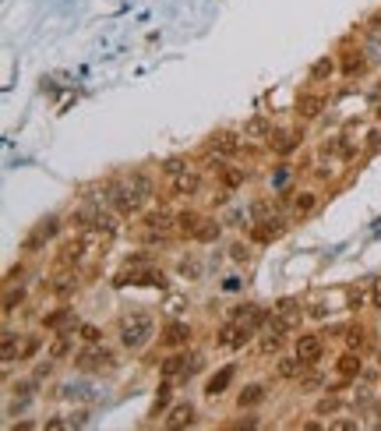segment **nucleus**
Listing matches in <instances>:
<instances>
[{"label":"nucleus","mask_w":381,"mask_h":431,"mask_svg":"<svg viewBox=\"0 0 381 431\" xmlns=\"http://www.w3.org/2000/svg\"><path fill=\"white\" fill-rule=\"evenodd\" d=\"M117 340H120V347L131 350V354L145 350V347L155 340V318H152L148 311H131V315H124L120 326H117Z\"/></svg>","instance_id":"nucleus-1"},{"label":"nucleus","mask_w":381,"mask_h":431,"mask_svg":"<svg viewBox=\"0 0 381 431\" xmlns=\"http://www.w3.org/2000/svg\"><path fill=\"white\" fill-rule=\"evenodd\" d=\"M114 287L124 290V287H152V290H166L170 280L159 265H124L120 273L114 276Z\"/></svg>","instance_id":"nucleus-2"},{"label":"nucleus","mask_w":381,"mask_h":431,"mask_svg":"<svg viewBox=\"0 0 381 431\" xmlns=\"http://www.w3.org/2000/svg\"><path fill=\"white\" fill-rule=\"evenodd\" d=\"M106 202H110L120 216H124V220H131V216H141L145 212V198L127 184V177L124 181H106Z\"/></svg>","instance_id":"nucleus-3"},{"label":"nucleus","mask_w":381,"mask_h":431,"mask_svg":"<svg viewBox=\"0 0 381 431\" xmlns=\"http://www.w3.org/2000/svg\"><path fill=\"white\" fill-rule=\"evenodd\" d=\"M75 368L85 371V375H110V371H117V354L110 347H102V343H88L75 357Z\"/></svg>","instance_id":"nucleus-4"},{"label":"nucleus","mask_w":381,"mask_h":431,"mask_svg":"<svg viewBox=\"0 0 381 431\" xmlns=\"http://www.w3.org/2000/svg\"><path fill=\"white\" fill-rule=\"evenodd\" d=\"M57 234H61V216H46V220H39V223L29 230V237L22 241V248H25L29 255H36V251H42Z\"/></svg>","instance_id":"nucleus-5"},{"label":"nucleus","mask_w":381,"mask_h":431,"mask_svg":"<svg viewBox=\"0 0 381 431\" xmlns=\"http://www.w3.org/2000/svg\"><path fill=\"white\" fill-rule=\"evenodd\" d=\"M81 287V269L78 265H57V273L46 280V290L53 297H71Z\"/></svg>","instance_id":"nucleus-6"},{"label":"nucleus","mask_w":381,"mask_h":431,"mask_svg":"<svg viewBox=\"0 0 381 431\" xmlns=\"http://www.w3.org/2000/svg\"><path fill=\"white\" fill-rule=\"evenodd\" d=\"M325 110H329V96L318 92V89L300 92V96H297V103H293V114H297L304 124H307V121H318Z\"/></svg>","instance_id":"nucleus-7"},{"label":"nucleus","mask_w":381,"mask_h":431,"mask_svg":"<svg viewBox=\"0 0 381 431\" xmlns=\"http://www.w3.org/2000/svg\"><path fill=\"white\" fill-rule=\"evenodd\" d=\"M191 340H194V329H191V322H184V318H170L166 326H162V333H159V347L162 350H180Z\"/></svg>","instance_id":"nucleus-8"},{"label":"nucleus","mask_w":381,"mask_h":431,"mask_svg":"<svg viewBox=\"0 0 381 431\" xmlns=\"http://www.w3.org/2000/svg\"><path fill=\"white\" fill-rule=\"evenodd\" d=\"M268 322H276V326H283V329H297L304 322L300 301L297 297H279L276 304H272V311H268Z\"/></svg>","instance_id":"nucleus-9"},{"label":"nucleus","mask_w":381,"mask_h":431,"mask_svg":"<svg viewBox=\"0 0 381 431\" xmlns=\"http://www.w3.org/2000/svg\"><path fill=\"white\" fill-rule=\"evenodd\" d=\"M286 230H290V220L279 216V212H272V216H265V220H258V227L251 230V241L254 244H272V241H279Z\"/></svg>","instance_id":"nucleus-10"},{"label":"nucleus","mask_w":381,"mask_h":431,"mask_svg":"<svg viewBox=\"0 0 381 431\" xmlns=\"http://www.w3.org/2000/svg\"><path fill=\"white\" fill-rule=\"evenodd\" d=\"M240 138H244V131L237 135V131H212L208 138H205V152H212V156H223V159H230V156H240Z\"/></svg>","instance_id":"nucleus-11"},{"label":"nucleus","mask_w":381,"mask_h":431,"mask_svg":"<svg viewBox=\"0 0 381 431\" xmlns=\"http://www.w3.org/2000/svg\"><path fill=\"white\" fill-rule=\"evenodd\" d=\"M293 354H297L307 368H318V361L325 357V336H321V333H300L297 343H293Z\"/></svg>","instance_id":"nucleus-12"},{"label":"nucleus","mask_w":381,"mask_h":431,"mask_svg":"<svg viewBox=\"0 0 381 431\" xmlns=\"http://www.w3.org/2000/svg\"><path fill=\"white\" fill-rule=\"evenodd\" d=\"M201 188H205V177L194 167L177 174V177H170V195L173 198H194V195H201Z\"/></svg>","instance_id":"nucleus-13"},{"label":"nucleus","mask_w":381,"mask_h":431,"mask_svg":"<svg viewBox=\"0 0 381 431\" xmlns=\"http://www.w3.org/2000/svg\"><path fill=\"white\" fill-rule=\"evenodd\" d=\"M198 424V410H194V403H173L166 414H162V428L166 431H180V428H194Z\"/></svg>","instance_id":"nucleus-14"},{"label":"nucleus","mask_w":381,"mask_h":431,"mask_svg":"<svg viewBox=\"0 0 381 431\" xmlns=\"http://www.w3.org/2000/svg\"><path fill=\"white\" fill-rule=\"evenodd\" d=\"M286 340H290V329H283V326H276V322H268V326L261 329V343H258V350H261V357H272V354H283V347H286Z\"/></svg>","instance_id":"nucleus-15"},{"label":"nucleus","mask_w":381,"mask_h":431,"mask_svg":"<svg viewBox=\"0 0 381 431\" xmlns=\"http://www.w3.org/2000/svg\"><path fill=\"white\" fill-rule=\"evenodd\" d=\"M360 371H364V354L346 347V350L336 357V375H339V379H346V382H357Z\"/></svg>","instance_id":"nucleus-16"},{"label":"nucleus","mask_w":381,"mask_h":431,"mask_svg":"<svg viewBox=\"0 0 381 431\" xmlns=\"http://www.w3.org/2000/svg\"><path fill=\"white\" fill-rule=\"evenodd\" d=\"M304 371H307V364H304L297 354H279V357H276V379H279V382H300Z\"/></svg>","instance_id":"nucleus-17"},{"label":"nucleus","mask_w":381,"mask_h":431,"mask_svg":"<svg viewBox=\"0 0 381 431\" xmlns=\"http://www.w3.org/2000/svg\"><path fill=\"white\" fill-rule=\"evenodd\" d=\"M233 379H237V368H233V364L219 368V371H215L212 379L205 382V396H208V400H219V396H226V393H230V386H233Z\"/></svg>","instance_id":"nucleus-18"},{"label":"nucleus","mask_w":381,"mask_h":431,"mask_svg":"<svg viewBox=\"0 0 381 431\" xmlns=\"http://www.w3.org/2000/svg\"><path fill=\"white\" fill-rule=\"evenodd\" d=\"M339 75V61L332 57V53H325V57H318L311 68H307V82L311 85H325V82H332Z\"/></svg>","instance_id":"nucleus-19"},{"label":"nucleus","mask_w":381,"mask_h":431,"mask_svg":"<svg viewBox=\"0 0 381 431\" xmlns=\"http://www.w3.org/2000/svg\"><path fill=\"white\" fill-rule=\"evenodd\" d=\"M75 329H57L53 333V340L46 343V357H53V361H68L71 357V350H75Z\"/></svg>","instance_id":"nucleus-20"},{"label":"nucleus","mask_w":381,"mask_h":431,"mask_svg":"<svg viewBox=\"0 0 381 431\" xmlns=\"http://www.w3.org/2000/svg\"><path fill=\"white\" fill-rule=\"evenodd\" d=\"M300 138H304V131H290V128H276L268 135V149L276 152V156H290L297 145H300Z\"/></svg>","instance_id":"nucleus-21"},{"label":"nucleus","mask_w":381,"mask_h":431,"mask_svg":"<svg viewBox=\"0 0 381 431\" xmlns=\"http://www.w3.org/2000/svg\"><path fill=\"white\" fill-rule=\"evenodd\" d=\"M145 230H155V234H170V230H177V212H170V209H148L145 212Z\"/></svg>","instance_id":"nucleus-22"},{"label":"nucleus","mask_w":381,"mask_h":431,"mask_svg":"<svg viewBox=\"0 0 381 431\" xmlns=\"http://www.w3.org/2000/svg\"><path fill=\"white\" fill-rule=\"evenodd\" d=\"M177 276H180V280H187V283H198V280L205 276V258H201L198 251L180 255V262H177Z\"/></svg>","instance_id":"nucleus-23"},{"label":"nucleus","mask_w":381,"mask_h":431,"mask_svg":"<svg viewBox=\"0 0 381 431\" xmlns=\"http://www.w3.org/2000/svg\"><path fill=\"white\" fill-rule=\"evenodd\" d=\"M42 329L57 333V329H78V318H75V308H53L49 315H42Z\"/></svg>","instance_id":"nucleus-24"},{"label":"nucleus","mask_w":381,"mask_h":431,"mask_svg":"<svg viewBox=\"0 0 381 431\" xmlns=\"http://www.w3.org/2000/svg\"><path fill=\"white\" fill-rule=\"evenodd\" d=\"M367 71V50H346L339 61V75L343 78H360Z\"/></svg>","instance_id":"nucleus-25"},{"label":"nucleus","mask_w":381,"mask_h":431,"mask_svg":"<svg viewBox=\"0 0 381 431\" xmlns=\"http://www.w3.org/2000/svg\"><path fill=\"white\" fill-rule=\"evenodd\" d=\"M201 220H205V216H201L198 209H180V212H177V234H180L184 241H187V237L194 241L198 230H201Z\"/></svg>","instance_id":"nucleus-26"},{"label":"nucleus","mask_w":381,"mask_h":431,"mask_svg":"<svg viewBox=\"0 0 381 431\" xmlns=\"http://www.w3.org/2000/svg\"><path fill=\"white\" fill-rule=\"evenodd\" d=\"M272 131H276V128H272V121L261 117V114H254V117L244 121V142H268Z\"/></svg>","instance_id":"nucleus-27"},{"label":"nucleus","mask_w":381,"mask_h":431,"mask_svg":"<svg viewBox=\"0 0 381 431\" xmlns=\"http://www.w3.org/2000/svg\"><path fill=\"white\" fill-rule=\"evenodd\" d=\"M318 205H321V198H318V191H300V195H293V220H307V216H314L318 212Z\"/></svg>","instance_id":"nucleus-28"},{"label":"nucleus","mask_w":381,"mask_h":431,"mask_svg":"<svg viewBox=\"0 0 381 431\" xmlns=\"http://www.w3.org/2000/svg\"><path fill=\"white\" fill-rule=\"evenodd\" d=\"M265 396H268L265 382H251V386H244V389L237 393V407H240V410H254Z\"/></svg>","instance_id":"nucleus-29"},{"label":"nucleus","mask_w":381,"mask_h":431,"mask_svg":"<svg viewBox=\"0 0 381 431\" xmlns=\"http://www.w3.org/2000/svg\"><path fill=\"white\" fill-rule=\"evenodd\" d=\"M170 396H173V379H162L159 389H155V400H152L148 417H162V414H166L170 410Z\"/></svg>","instance_id":"nucleus-30"},{"label":"nucleus","mask_w":381,"mask_h":431,"mask_svg":"<svg viewBox=\"0 0 381 431\" xmlns=\"http://www.w3.org/2000/svg\"><path fill=\"white\" fill-rule=\"evenodd\" d=\"M346 308H350V311L371 308V283H353V287H346Z\"/></svg>","instance_id":"nucleus-31"},{"label":"nucleus","mask_w":381,"mask_h":431,"mask_svg":"<svg viewBox=\"0 0 381 431\" xmlns=\"http://www.w3.org/2000/svg\"><path fill=\"white\" fill-rule=\"evenodd\" d=\"M22 333L18 329H11V326H4V368H11L18 357H22Z\"/></svg>","instance_id":"nucleus-32"},{"label":"nucleus","mask_w":381,"mask_h":431,"mask_svg":"<svg viewBox=\"0 0 381 431\" xmlns=\"http://www.w3.org/2000/svg\"><path fill=\"white\" fill-rule=\"evenodd\" d=\"M127 184H131V188H134L145 202L155 195V177H152L148 170H131V174H127Z\"/></svg>","instance_id":"nucleus-33"},{"label":"nucleus","mask_w":381,"mask_h":431,"mask_svg":"<svg viewBox=\"0 0 381 431\" xmlns=\"http://www.w3.org/2000/svg\"><path fill=\"white\" fill-rule=\"evenodd\" d=\"M187 357L191 354H170L166 361H162V368H159V375H162V379H184V368H187Z\"/></svg>","instance_id":"nucleus-34"},{"label":"nucleus","mask_w":381,"mask_h":431,"mask_svg":"<svg viewBox=\"0 0 381 431\" xmlns=\"http://www.w3.org/2000/svg\"><path fill=\"white\" fill-rule=\"evenodd\" d=\"M25 304V283H4V315H15Z\"/></svg>","instance_id":"nucleus-35"},{"label":"nucleus","mask_w":381,"mask_h":431,"mask_svg":"<svg viewBox=\"0 0 381 431\" xmlns=\"http://www.w3.org/2000/svg\"><path fill=\"white\" fill-rule=\"evenodd\" d=\"M219 188H226V191H237V188H244V181H247V170L244 167H223L219 174Z\"/></svg>","instance_id":"nucleus-36"},{"label":"nucleus","mask_w":381,"mask_h":431,"mask_svg":"<svg viewBox=\"0 0 381 431\" xmlns=\"http://www.w3.org/2000/svg\"><path fill=\"white\" fill-rule=\"evenodd\" d=\"M343 336H346V347H350V350H360V354H364V347H367V340H371V329L357 322V326H346V329H343Z\"/></svg>","instance_id":"nucleus-37"},{"label":"nucleus","mask_w":381,"mask_h":431,"mask_svg":"<svg viewBox=\"0 0 381 431\" xmlns=\"http://www.w3.org/2000/svg\"><path fill=\"white\" fill-rule=\"evenodd\" d=\"M339 410H343V400H339V393H332V389L314 403V414H318V417H336Z\"/></svg>","instance_id":"nucleus-38"},{"label":"nucleus","mask_w":381,"mask_h":431,"mask_svg":"<svg viewBox=\"0 0 381 431\" xmlns=\"http://www.w3.org/2000/svg\"><path fill=\"white\" fill-rule=\"evenodd\" d=\"M223 237V223L219 220H208V216H205V220H201V230H198V244H215V241H219Z\"/></svg>","instance_id":"nucleus-39"},{"label":"nucleus","mask_w":381,"mask_h":431,"mask_svg":"<svg viewBox=\"0 0 381 431\" xmlns=\"http://www.w3.org/2000/svg\"><path fill=\"white\" fill-rule=\"evenodd\" d=\"M159 170L166 174V177H177V174L191 170V159L187 156H170V159H162V163H159Z\"/></svg>","instance_id":"nucleus-40"},{"label":"nucleus","mask_w":381,"mask_h":431,"mask_svg":"<svg viewBox=\"0 0 381 431\" xmlns=\"http://www.w3.org/2000/svg\"><path fill=\"white\" fill-rule=\"evenodd\" d=\"M36 386H39L36 379H22V382H15V386H8V389H11V396H15L18 403H29V400L36 396Z\"/></svg>","instance_id":"nucleus-41"},{"label":"nucleus","mask_w":381,"mask_h":431,"mask_svg":"<svg viewBox=\"0 0 381 431\" xmlns=\"http://www.w3.org/2000/svg\"><path fill=\"white\" fill-rule=\"evenodd\" d=\"M57 364H61V361H53V357H39V361H36V368H32V379H36V382H46Z\"/></svg>","instance_id":"nucleus-42"},{"label":"nucleus","mask_w":381,"mask_h":431,"mask_svg":"<svg viewBox=\"0 0 381 431\" xmlns=\"http://www.w3.org/2000/svg\"><path fill=\"white\" fill-rule=\"evenodd\" d=\"M78 340L88 347V343H102V329L92 326V322H85V326H78Z\"/></svg>","instance_id":"nucleus-43"},{"label":"nucleus","mask_w":381,"mask_h":431,"mask_svg":"<svg viewBox=\"0 0 381 431\" xmlns=\"http://www.w3.org/2000/svg\"><path fill=\"white\" fill-rule=\"evenodd\" d=\"M230 258H233L237 265H247V262L254 258V251H251V244H244V241H237V244H230Z\"/></svg>","instance_id":"nucleus-44"},{"label":"nucleus","mask_w":381,"mask_h":431,"mask_svg":"<svg viewBox=\"0 0 381 431\" xmlns=\"http://www.w3.org/2000/svg\"><path fill=\"white\" fill-rule=\"evenodd\" d=\"M39 350H42V336H29V340L22 343V357H18V361H36Z\"/></svg>","instance_id":"nucleus-45"},{"label":"nucleus","mask_w":381,"mask_h":431,"mask_svg":"<svg viewBox=\"0 0 381 431\" xmlns=\"http://www.w3.org/2000/svg\"><path fill=\"white\" fill-rule=\"evenodd\" d=\"M201 368H205V357H201V354H191V357H187V368H184V382L194 379V375H198Z\"/></svg>","instance_id":"nucleus-46"},{"label":"nucleus","mask_w":381,"mask_h":431,"mask_svg":"<svg viewBox=\"0 0 381 431\" xmlns=\"http://www.w3.org/2000/svg\"><path fill=\"white\" fill-rule=\"evenodd\" d=\"M166 311H170V318H180V315H184V311H187V301H184V297H177V294H173V297H170V301H166Z\"/></svg>","instance_id":"nucleus-47"},{"label":"nucleus","mask_w":381,"mask_h":431,"mask_svg":"<svg viewBox=\"0 0 381 431\" xmlns=\"http://www.w3.org/2000/svg\"><path fill=\"white\" fill-rule=\"evenodd\" d=\"M265 216H272V202H265V198H261V202H254V205H251V220L258 223V220H265Z\"/></svg>","instance_id":"nucleus-48"},{"label":"nucleus","mask_w":381,"mask_h":431,"mask_svg":"<svg viewBox=\"0 0 381 431\" xmlns=\"http://www.w3.org/2000/svg\"><path fill=\"white\" fill-rule=\"evenodd\" d=\"M329 428H332V431H357L360 424L350 421V417H336V421H329Z\"/></svg>","instance_id":"nucleus-49"},{"label":"nucleus","mask_w":381,"mask_h":431,"mask_svg":"<svg viewBox=\"0 0 381 431\" xmlns=\"http://www.w3.org/2000/svg\"><path fill=\"white\" fill-rule=\"evenodd\" d=\"M42 428L46 431H64V428H71V417H46Z\"/></svg>","instance_id":"nucleus-50"},{"label":"nucleus","mask_w":381,"mask_h":431,"mask_svg":"<svg viewBox=\"0 0 381 431\" xmlns=\"http://www.w3.org/2000/svg\"><path fill=\"white\" fill-rule=\"evenodd\" d=\"M124 265H152V255L148 251H134V255L124 258Z\"/></svg>","instance_id":"nucleus-51"},{"label":"nucleus","mask_w":381,"mask_h":431,"mask_svg":"<svg viewBox=\"0 0 381 431\" xmlns=\"http://www.w3.org/2000/svg\"><path fill=\"white\" fill-rule=\"evenodd\" d=\"M367 152H381V128L367 131Z\"/></svg>","instance_id":"nucleus-52"},{"label":"nucleus","mask_w":381,"mask_h":431,"mask_svg":"<svg viewBox=\"0 0 381 431\" xmlns=\"http://www.w3.org/2000/svg\"><path fill=\"white\" fill-rule=\"evenodd\" d=\"M18 280H25V265H22V262L8 269V276H4V283H18Z\"/></svg>","instance_id":"nucleus-53"},{"label":"nucleus","mask_w":381,"mask_h":431,"mask_svg":"<svg viewBox=\"0 0 381 431\" xmlns=\"http://www.w3.org/2000/svg\"><path fill=\"white\" fill-rule=\"evenodd\" d=\"M371 308H378V311H381V276L371 283Z\"/></svg>","instance_id":"nucleus-54"},{"label":"nucleus","mask_w":381,"mask_h":431,"mask_svg":"<svg viewBox=\"0 0 381 431\" xmlns=\"http://www.w3.org/2000/svg\"><path fill=\"white\" fill-rule=\"evenodd\" d=\"M230 195H233V191H226V188H219V191H215V195H212V205H226V202H230Z\"/></svg>","instance_id":"nucleus-55"},{"label":"nucleus","mask_w":381,"mask_h":431,"mask_svg":"<svg viewBox=\"0 0 381 431\" xmlns=\"http://www.w3.org/2000/svg\"><path fill=\"white\" fill-rule=\"evenodd\" d=\"M353 403H360V407H367V403H371V389H360V393L353 396Z\"/></svg>","instance_id":"nucleus-56"},{"label":"nucleus","mask_w":381,"mask_h":431,"mask_svg":"<svg viewBox=\"0 0 381 431\" xmlns=\"http://www.w3.org/2000/svg\"><path fill=\"white\" fill-rule=\"evenodd\" d=\"M307 315H314V318H321V315H325V301H314V308H311Z\"/></svg>","instance_id":"nucleus-57"},{"label":"nucleus","mask_w":381,"mask_h":431,"mask_svg":"<svg viewBox=\"0 0 381 431\" xmlns=\"http://www.w3.org/2000/svg\"><path fill=\"white\" fill-rule=\"evenodd\" d=\"M300 428H304V431H318V428H325V424H321V421H304Z\"/></svg>","instance_id":"nucleus-58"},{"label":"nucleus","mask_w":381,"mask_h":431,"mask_svg":"<svg viewBox=\"0 0 381 431\" xmlns=\"http://www.w3.org/2000/svg\"><path fill=\"white\" fill-rule=\"evenodd\" d=\"M233 428H258V421H254V417H247V421H237Z\"/></svg>","instance_id":"nucleus-59"}]
</instances>
